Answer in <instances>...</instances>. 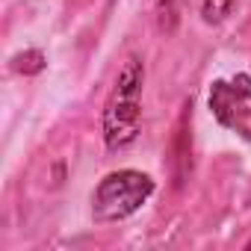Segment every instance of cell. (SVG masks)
<instances>
[{"label": "cell", "mask_w": 251, "mask_h": 251, "mask_svg": "<svg viewBox=\"0 0 251 251\" xmlns=\"http://www.w3.org/2000/svg\"><path fill=\"white\" fill-rule=\"evenodd\" d=\"M142 89H145V62L139 56H127L118 68V77L100 112V136L106 151H124L139 139Z\"/></svg>", "instance_id": "obj_1"}, {"label": "cell", "mask_w": 251, "mask_h": 251, "mask_svg": "<svg viewBox=\"0 0 251 251\" xmlns=\"http://www.w3.org/2000/svg\"><path fill=\"white\" fill-rule=\"evenodd\" d=\"M157 183L139 169H118L100 177L92 192V219L98 225H115L139 213L154 195Z\"/></svg>", "instance_id": "obj_2"}, {"label": "cell", "mask_w": 251, "mask_h": 251, "mask_svg": "<svg viewBox=\"0 0 251 251\" xmlns=\"http://www.w3.org/2000/svg\"><path fill=\"white\" fill-rule=\"evenodd\" d=\"M207 106L213 118L233 136L251 142V74H230L210 86Z\"/></svg>", "instance_id": "obj_3"}, {"label": "cell", "mask_w": 251, "mask_h": 251, "mask_svg": "<svg viewBox=\"0 0 251 251\" xmlns=\"http://www.w3.org/2000/svg\"><path fill=\"white\" fill-rule=\"evenodd\" d=\"M192 106L186 103L180 118H177V130H175V142H172V163H175V183L180 186L189 177L192 169V133H189V124H192Z\"/></svg>", "instance_id": "obj_4"}, {"label": "cell", "mask_w": 251, "mask_h": 251, "mask_svg": "<svg viewBox=\"0 0 251 251\" xmlns=\"http://www.w3.org/2000/svg\"><path fill=\"white\" fill-rule=\"evenodd\" d=\"M154 12H157V30L163 36H172L183 18V0H157Z\"/></svg>", "instance_id": "obj_5"}, {"label": "cell", "mask_w": 251, "mask_h": 251, "mask_svg": "<svg viewBox=\"0 0 251 251\" xmlns=\"http://www.w3.org/2000/svg\"><path fill=\"white\" fill-rule=\"evenodd\" d=\"M236 3H239V0H201V3H198L201 21H204V24H210V27L225 24V21L233 15Z\"/></svg>", "instance_id": "obj_6"}, {"label": "cell", "mask_w": 251, "mask_h": 251, "mask_svg": "<svg viewBox=\"0 0 251 251\" xmlns=\"http://www.w3.org/2000/svg\"><path fill=\"white\" fill-rule=\"evenodd\" d=\"M42 68H45L42 50H24V53L12 56V71H18V74H39Z\"/></svg>", "instance_id": "obj_7"}, {"label": "cell", "mask_w": 251, "mask_h": 251, "mask_svg": "<svg viewBox=\"0 0 251 251\" xmlns=\"http://www.w3.org/2000/svg\"><path fill=\"white\" fill-rule=\"evenodd\" d=\"M245 248H248V251H251V236H248V242H245Z\"/></svg>", "instance_id": "obj_8"}]
</instances>
